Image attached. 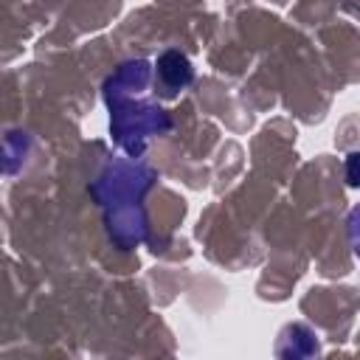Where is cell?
<instances>
[{
  "label": "cell",
  "instance_id": "6da1fadb",
  "mask_svg": "<svg viewBox=\"0 0 360 360\" xmlns=\"http://www.w3.org/2000/svg\"><path fill=\"white\" fill-rule=\"evenodd\" d=\"M158 76L166 84V93H177L180 87H186L191 82V65L186 56H180L177 51H169L160 56L158 62Z\"/></svg>",
  "mask_w": 360,
  "mask_h": 360
}]
</instances>
